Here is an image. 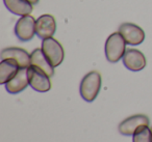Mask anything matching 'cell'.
<instances>
[{
  "label": "cell",
  "mask_w": 152,
  "mask_h": 142,
  "mask_svg": "<svg viewBox=\"0 0 152 142\" xmlns=\"http://www.w3.org/2000/svg\"><path fill=\"white\" fill-rule=\"evenodd\" d=\"M126 52V42L120 32H114L105 42V56L108 62L116 63L123 58Z\"/></svg>",
  "instance_id": "cell-2"
},
{
  "label": "cell",
  "mask_w": 152,
  "mask_h": 142,
  "mask_svg": "<svg viewBox=\"0 0 152 142\" xmlns=\"http://www.w3.org/2000/svg\"><path fill=\"white\" fill-rule=\"evenodd\" d=\"M101 88V75L97 71H92L83 78L80 83V96L87 102L91 103L97 98Z\"/></svg>",
  "instance_id": "cell-1"
},
{
  "label": "cell",
  "mask_w": 152,
  "mask_h": 142,
  "mask_svg": "<svg viewBox=\"0 0 152 142\" xmlns=\"http://www.w3.org/2000/svg\"><path fill=\"white\" fill-rule=\"evenodd\" d=\"M1 60L2 59H14L18 62L19 67H29L31 65V58L30 54L26 50L22 48H16V47H10L5 48L1 51Z\"/></svg>",
  "instance_id": "cell-10"
},
{
  "label": "cell",
  "mask_w": 152,
  "mask_h": 142,
  "mask_svg": "<svg viewBox=\"0 0 152 142\" xmlns=\"http://www.w3.org/2000/svg\"><path fill=\"white\" fill-rule=\"evenodd\" d=\"M41 49L54 67H58L63 62L65 58V51L61 43H58V41H56L55 38H48L43 40Z\"/></svg>",
  "instance_id": "cell-3"
},
{
  "label": "cell",
  "mask_w": 152,
  "mask_h": 142,
  "mask_svg": "<svg viewBox=\"0 0 152 142\" xmlns=\"http://www.w3.org/2000/svg\"><path fill=\"white\" fill-rule=\"evenodd\" d=\"M149 125V117L145 114H135L127 117L119 125L118 130L124 136H132L142 125Z\"/></svg>",
  "instance_id": "cell-7"
},
{
  "label": "cell",
  "mask_w": 152,
  "mask_h": 142,
  "mask_svg": "<svg viewBox=\"0 0 152 142\" xmlns=\"http://www.w3.org/2000/svg\"><path fill=\"white\" fill-rule=\"evenodd\" d=\"M28 1H29L31 4H37V3L39 2V0H28Z\"/></svg>",
  "instance_id": "cell-16"
},
{
  "label": "cell",
  "mask_w": 152,
  "mask_h": 142,
  "mask_svg": "<svg viewBox=\"0 0 152 142\" xmlns=\"http://www.w3.org/2000/svg\"><path fill=\"white\" fill-rule=\"evenodd\" d=\"M4 5L11 13L17 16L30 15L34 11V7L28 0H3Z\"/></svg>",
  "instance_id": "cell-14"
},
{
  "label": "cell",
  "mask_w": 152,
  "mask_h": 142,
  "mask_svg": "<svg viewBox=\"0 0 152 142\" xmlns=\"http://www.w3.org/2000/svg\"><path fill=\"white\" fill-rule=\"evenodd\" d=\"M27 69L28 67L20 69L19 72L17 73V75L5 84V89H7V92H10L12 94L19 93V92L23 91L29 85Z\"/></svg>",
  "instance_id": "cell-11"
},
{
  "label": "cell",
  "mask_w": 152,
  "mask_h": 142,
  "mask_svg": "<svg viewBox=\"0 0 152 142\" xmlns=\"http://www.w3.org/2000/svg\"><path fill=\"white\" fill-rule=\"evenodd\" d=\"M36 22L34 18L30 15L23 16L17 21L15 26V34L21 42H28L32 40L36 32Z\"/></svg>",
  "instance_id": "cell-5"
},
{
  "label": "cell",
  "mask_w": 152,
  "mask_h": 142,
  "mask_svg": "<svg viewBox=\"0 0 152 142\" xmlns=\"http://www.w3.org/2000/svg\"><path fill=\"white\" fill-rule=\"evenodd\" d=\"M123 64L131 72L142 71L146 67V57L140 50L128 49L122 58Z\"/></svg>",
  "instance_id": "cell-9"
},
{
  "label": "cell",
  "mask_w": 152,
  "mask_h": 142,
  "mask_svg": "<svg viewBox=\"0 0 152 142\" xmlns=\"http://www.w3.org/2000/svg\"><path fill=\"white\" fill-rule=\"evenodd\" d=\"M119 32L123 36L126 44L131 46L141 45L145 40L144 30L133 23H122L119 27Z\"/></svg>",
  "instance_id": "cell-6"
},
{
  "label": "cell",
  "mask_w": 152,
  "mask_h": 142,
  "mask_svg": "<svg viewBox=\"0 0 152 142\" xmlns=\"http://www.w3.org/2000/svg\"><path fill=\"white\" fill-rule=\"evenodd\" d=\"M56 30V23L53 16L45 14L38 18L36 22V32L37 36L42 40L52 38Z\"/></svg>",
  "instance_id": "cell-8"
},
{
  "label": "cell",
  "mask_w": 152,
  "mask_h": 142,
  "mask_svg": "<svg viewBox=\"0 0 152 142\" xmlns=\"http://www.w3.org/2000/svg\"><path fill=\"white\" fill-rule=\"evenodd\" d=\"M30 58H31V65L42 70L49 77H52L54 75V67L48 60L42 49H34L30 54Z\"/></svg>",
  "instance_id": "cell-12"
},
{
  "label": "cell",
  "mask_w": 152,
  "mask_h": 142,
  "mask_svg": "<svg viewBox=\"0 0 152 142\" xmlns=\"http://www.w3.org/2000/svg\"><path fill=\"white\" fill-rule=\"evenodd\" d=\"M21 67L14 59H2L0 62V84H5L12 80Z\"/></svg>",
  "instance_id": "cell-13"
},
{
  "label": "cell",
  "mask_w": 152,
  "mask_h": 142,
  "mask_svg": "<svg viewBox=\"0 0 152 142\" xmlns=\"http://www.w3.org/2000/svg\"><path fill=\"white\" fill-rule=\"evenodd\" d=\"M132 142H152V131L148 125H142L132 135Z\"/></svg>",
  "instance_id": "cell-15"
},
{
  "label": "cell",
  "mask_w": 152,
  "mask_h": 142,
  "mask_svg": "<svg viewBox=\"0 0 152 142\" xmlns=\"http://www.w3.org/2000/svg\"><path fill=\"white\" fill-rule=\"evenodd\" d=\"M151 131H152V127H151Z\"/></svg>",
  "instance_id": "cell-17"
},
{
  "label": "cell",
  "mask_w": 152,
  "mask_h": 142,
  "mask_svg": "<svg viewBox=\"0 0 152 142\" xmlns=\"http://www.w3.org/2000/svg\"><path fill=\"white\" fill-rule=\"evenodd\" d=\"M29 85L39 92H47L51 89L50 77L39 67L30 65L27 69Z\"/></svg>",
  "instance_id": "cell-4"
}]
</instances>
